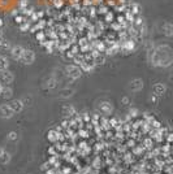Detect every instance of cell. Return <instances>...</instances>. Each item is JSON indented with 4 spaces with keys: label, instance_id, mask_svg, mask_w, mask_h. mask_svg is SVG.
<instances>
[{
    "label": "cell",
    "instance_id": "obj_3",
    "mask_svg": "<svg viewBox=\"0 0 173 174\" xmlns=\"http://www.w3.org/2000/svg\"><path fill=\"white\" fill-rule=\"evenodd\" d=\"M10 139H16V134H15V133L10 134Z\"/></svg>",
    "mask_w": 173,
    "mask_h": 174
},
{
    "label": "cell",
    "instance_id": "obj_4",
    "mask_svg": "<svg viewBox=\"0 0 173 174\" xmlns=\"http://www.w3.org/2000/svg\"><path fill=\"white\" fill-rule=\"evenodd\" d=\"M3 152H4V151H3L1 148H0V156H1V153H3Z\"/></svg>",
    "mask_w": 173,
    "mask_h": 174
},
{
    "label": "cell",
    "instance_id": "obj_1",
    "mask_svg": "<svg viewBox=\"0 0 173 174\" xmlns=\"http://www.w3.org/2000/svg\"><path fill=\"white\" fill-rule=\"evenodd\" d=\"M9 160H10L9 153H5V152L1 153V156H0V162L1 164H7V162H9Z\"/></svg>",
    "mask_w": 173,
    "mask_h": 174
},
{
    "label": "cell",
    "instance_id": "obj_2",
    "mask_svg": "<svg viewBox=\"0 0 173 174\" xmlns=\"http://www.w3.org/2000/svg\"><path fill=\"white\" fill-rule=\"evenodd\" d=\"M1 112H3V113H4V116H10V112H9V109H7V108H5V106H3V108H1Z\"/></svg>",
    "mask_w": 173,
    "mask_h": 174
}]
</instances>
